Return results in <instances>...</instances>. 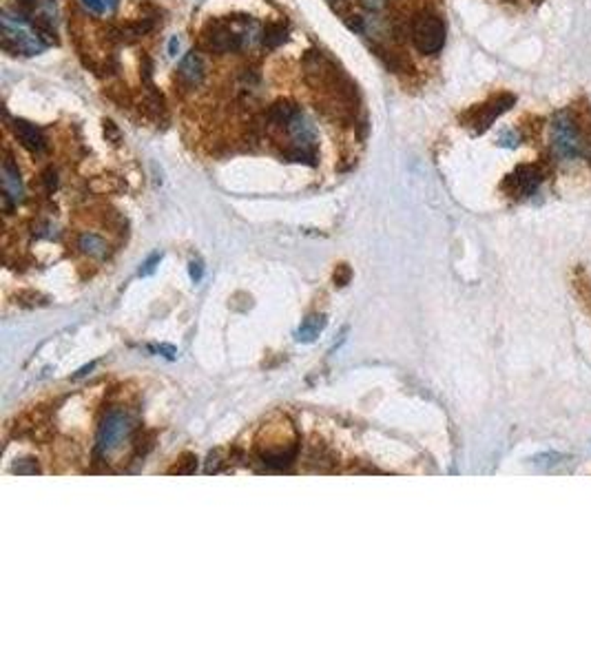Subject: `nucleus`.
Segmentation results:
<instances>
[{"instance_id": "obj_1", "label": "nucleus", "mask_w": 591, "mask_h": 664, "mask_svg": "<svg viewBox=\"0 0 591 664\" xmlns=\"http://www.w3.org/2000/svg\"><path fill=\"white\" fill-rule=\"evenodd\" d=\"M29 27H27V16L18 14V11L9 14L5 9L3 11V49L11 56H16V53H25V56L43 53L47 43Z\"/></svg>"}, {"instance_id": "obj_2", "label": "nucleus", "mask_w": 591, "mask_h": 664, "mask_svg": "<svg viewBox=\"0 0 591 664\" xmlns=\"http://www.w3.org/2000/svg\"><path fill=\"white\" fill-rule=\"evenodd\" d=\"M549 139H552V151L563 162H572L580 153H585V142L580 135V127L572 111H558L549 125Z\"/></svg>"}, {"instance_id": "obj_3", "label": "nucleus", "mask_w": 591, "mask_h": 664, "mask_svg": "<svg viewBox=\"0 0 591 664\" xmlns=\"http://www.w3.org/2000/svg\"><path fill=\"white\" fill-rule=\"evenodd\" d=\"M412 45L423 56H434L445 45V23L443 18L430 9L417 11L410 20Z\"/></svg>"}, {"instance_id": "obj_4", "label": "nucleus", "mask_w": 591, "mask_h": 664, "mask_svg": "<svg viewBox=\"0 0 591 664\" xmlns=\"http://www.w3.org/2000/svg\"><path fill=\"white\" fill-rule=\"evenodd\" d=\"M133 432V418L125 410H109L102 418L95 436V452L100 456H107L115 452Z\"/></svg>"}, {"instance_id": "obj_5", "label": "nucleus", "mask_w": 591, "mask_h": 664, "mask_svg": "<svg viewBox=\"0 0 591 664\" xmlns=\"http://www.w3.org/2000/svg\"><path fill=\"white\" fill-rule=\"evenodd\" d=\"M303 78H305V83L315 89H325V87L333 89L343 78V73L323 51L310 49L303 56Z\"/></svg>"}, {"instance_id": "obj_6", "label": "nucleus", "mask_w": 591, "mask_h": 664, "mask_svg": "<svg viewBox=\"0 0 591 664\" xmlns=\"http://www.w3.org/2000/svg\"><path fill=\"white\" fill-rule=\"evenodd\" d=\"M514 105H516V95L514 93H498V95L487 100V102L476 105L474 109L467 111L463 115V122H467V127H472L474 133H485L487 129L496 122L498 115L509 111Z\"/></svg>"}, {"instance_id": "obj_7", "label": "nucleus", "mask_w": 591, "mask_h": 664, "mask_svg": "<svg viewBox=\"0 0 591 664\" xmlns=\"http://www.w3.org/2000/svg\"><path fill=\"white\" fill-rule=\"evenodd\" d=\"M204 45L213 53H235L244 47V36L231 29L229 20H211L202 31Z\"/></svg>"}, {"instance_id": "obj_8", "label": "nucleus", "mask_w": 591, "mask_h": 664, "mask_svg": "<svg viewBox=\"0 0 591 664\" xmlns=\"http://www.w3.org/2000/svg\"><path fill=\"white\" fill-rule=\"evenodd\" d=\"M545 179V171L538 164H521L509 173L503 182V189L514 197H529L538 191Z\"/></svg>"}, {"instance_id": "obj_9", "label": "nucleus", "mask_w": 591, "mask_h": 664, "mask_svg": "<svg viewBox=\"0 0 591 664\" xmlns=\"http://www.w3.org/2000/svg\"><path fill=\"white\" fill-rule=\"evenodd\" d=\"M23 199H25V186H23V177H20V169L14 162V157L7 153L3 159V204H5V213H11V209L23 202Z\"/></svg>"}, {"instance_id": "obj_10", "label": "nucleus", "mask_w": 591, "mask_h": 664, "mask_svg": "<svg viewBox=\"0 0 591 664\" xmlns=\"http://www.w3.org/2000/svg\"><path fill=\"white\" fill-rule=\"evenodd\" d=\"M14 133L18 137V142L33 155H40L47 149V137L43 129L27 122V120H14Z\"/></svg>"}, {"instance_id": "obj_11", "label": "nucleus", "mask_w": 591, "mask_h": 664, "mask_svg": "<svg viewBox=\"0 0 591 664\" xmlns=\"http://www.w3.org/2000/svg\"><path fill=\"white\" fill-rule=\"evenodd\" d=\"M288 137H291V147H297V149H310L315 151V144H317V133H315V127L310 125V120L305 117L301 111L291 120L288 127Z\"/></svg>"}, {"instance_id": "obj_12", "label": "nucleus", "mask_w": 591, "mask_h": 664, "mask_svg": "<svg viewBox=\"0 0 591 664\" xmlns=\"http://www.w3.org/2000/svg\"><path fill=\"white\" fill-rule=\"evenodd\" d=\"M204 60L197 51H189L184 58L179 60V67H177V78L182 85H187L189 89H195L202 85L204 80Z\"/></svg>"}, {"instance_id": "obj_13", "label": "nucleus", "mask_w": 591, "mask_h": 664, "mask_svg": "<svg viewBox=\"0 0 591 664\" xmlns=\"http://www.w3.org/2000/svg\"><path fill=\"white\" fill-rule=\"evenodd\" d=\"M299 113L297 105L293 100H277V102L266 111L263 115V127H271V129H286L288 122Z\"/></svg>"}, {"instance_id": "obj_14", "label": "nucleus", "mask_w": 591, "mask_h": 664, "mask_svg": "<svg viewBox=\"0 0 591 664\" xmlns=\"http://www.w3.org/2000/svg\"><path fill=\"white\" fill-rule=\"evenodd\" d=\"M78 248L83 251L85 255L89 257H95V259H102L107 253H109V244L105 237H100L95 233H80L78 235Z\"/></svg>"}, {"instance_id": "obj_15", "label": "nucleus", "mask_w": 591, "mask_h": 664, "mask_svg": "<svg viewBox=\"0 0 591 664\" xmlns=\"http://www.w3.org/2000/svg\"><path fill=\"white\" fill-rule=\"evenodd\" d=\"M323 328H325V317L323 315H313V317H308L303 321L295 337H297V341H301V344H310V341H315L323 332Z\"/></svg>"}, {"instance_id": "obj_16", "label": "nucleus", "mask_w": 591, "mask_h": 664, "mask_svg": "<svg viewBox=\"0 0 591 664\" xmlns=\"http://www.w3.org/2000/svg\"><path fill=\"white\" fill-rule=\"evenodd\" d=\"M145 111L149 117H155L159 120L162 115L167 113V102H164V95H162L153 85H147V95H145Z\"/></svg>"}, {"instance_id": "obj_17", "label": "nucleus", "mask_w": 591, "mask_h": 664, "mask_svg": "<svg viewBox=\"0 0 591 664\" xmlns=\"http://www.w3.org/2000/svg\"><path fill=\"white\" fill-rule=\"evenodd\" d=\"M283 43H286V27L281 23H268L261 29V45L266 49H277Z\"/></svg>"}, {"instance_id": "obj_18", "label": "nucleus", "mask_w": 591, "mask_h": 664, "mask_svg": "<svg viewBox=\"0 0 591 664\" xmlns=\"http://www.w3.org/2000/svg\"><path fill=\"white\" fill-rule=\"evenodd\" d=\"M281 157L286 159V162H299V164H308V167H315L317 162V155H315V151H310V149H297V147H291V149H286L281 153Z\"/></svg>"}, {"instance_id": "obj_19", "label": "nucleus", "mask_w": 591, "mask_h": 664, "mask_svg": "<svg viewBox=\"0 0 591 664\" xmlns=\"http://www.w3.org/2000/svg\"><path fill=\"white\" fill-rule=\"evenodd\" d=\"M197 470V458L193 454H187L182 460L175 463V468L169 470V474H193Z\"/></svg>"}, {"instance_id": "obj_20", "label": "nucleus", "mask_w": 591, "mask_h": 664, "mask_svg": "<svg viewBox=\"0 0 591 664\" xmlns=\"http://www.w3.org/2000/svg\"><path fill=\"white\" fill-rule=\"evenodd\" d=\"M40 182H43L45 193H47V195H51V193L58 189V171H56L53 167L45 169V171H43V177H40Z\"/></svg>"}, {"instance_id": "obj_21", "label": "nucleus", "mask_w": 591, "mask_h": 664, "mask_svg": "<svg viewBox=\"0 0 591 664\" xmlns=\"http://www.w3.org/2000/svg\"><path fill=\"white\" fill-rule=\"evenodd\" d=\"M14 472H16V474H38V472H40V468H38V463H36V460L25 458V460H18V463H16V465H14Z\"/></svg>"}, {"instance_id": "obj_22", "label": "nucleus", "mask_w": 591, "mask_h": 664, "mask_svg": "<svg viewBox=\"0 0 591 664\" xmlns=\"http://www.w3.org/2000/svg\"><path fill=\"white\" fill-rule=\"evenodd\" d=\"M105 135H107V139L111 144H120L122 142V133H120V129L115 127V122L113 120H105Z\"/></svg>"}, {"instance_id": "obj_23", "label": "nucleus", "mask_w": 591, "mask_h": 664, "mask_svg": "<svg viewBox=\"0 0 591 664\" xmlns=\"http://www.w3.org/2000/svg\"><path fill=\"white\" fill-rule=\"evenodd\" d=\"M498 144L501 147H507V149H514L521 144V135L516 131H505L501 137H498Z\"/></svg>"}, {"instance_id": "obj_24", "label": "nucleus", "mask_w": 591, "mask_h": 664, "mask_svg": "<svg viewBox=\"0 0 591 664\" xmlns=\"http://www.w3.org/2000/svg\"><path fill=\"white\" fill-rule=\"evenodd\" d=\"M345 20V25H348V29H352V31H357V33H363L365 31V20L361 18V16H345L343 18Z\"/></svg>"}, {"instance_id": "obj_25", "label": "nucleus", "mask_w": 591, "mask_h": 664, "mask_svg": "<svg viewBox=\"0 0 591 664\" xmlns=\"http://www.w3.org/2000/svg\"><path fill=\"white\" fill-rule=\"evenodd\" d=\"M350 268H348V264H341V266H337V270H335V281L339 286H345L350 281Z\"/></svg>"}, {"instance_id": "obj_26", "label": "nucleus", "mask_w": 591, "mask_h": 664, "mask_svg": "<svg viewBox=\"0 0 591 664\" xmlns=\"http://www.w3.org/2000/svg\"><path fill=\"white\" fill-rule=\"evenodd\" d=\"M359 3H361V7H363L365 11L377 14V11H381L385 5H388V0H359Z\"/></svg>"}, {"instance_id": "obj_27", "label": "nucleus", "mask_w": 591, "mask_h": 664, "mask_svg": "<svg viewBox=\"0 0 591 664\" xmlns=\"http://www.w3.org/2000/svg\"><path fill=\"white\" fill-rule=\"evenodd\" d=\"M151 75H153V60L149 56H142V80L147 85H151Z\"/></svg>"}, {"instance_id": "obj_28", "label": "nucleus", "mask_w": 591, "mask_h": 664, "mask_svg": "<svg viewBox=\"0 0 591 664\" xmlns=\"http://www.w3.org/2000/svg\"><path fill=\"white\" fill-rule=\"evenodd\" d=\"M83 5H85L87 9H91L93 14H107V11H109L105 0H83Z\"/></svg>"}, {"instance_id": "obj_29", "label": "nucleus", "mask_w": 591, "mask_h": 664, "mask_svg": "<svg viewBox=\"0 0 591 664\" xmlns=\"http://www.w3.org/2000/svg\"><path fill=\"white\" fill-rule=\"evenodd\" d=\"M221 458H219V452H213L211 456H209V465H206V474H217V472H221Z\"/></svg>"}, {"instance_id": "obj_30", "label": "nucleus", "mask_w": 591, "mask_h": 664, "mask_svg": "<svg viewBox=\"0 0 591 664\" xmlns=\"http://www.w3.org/2000/svg\"><path fill=\"white\" fill-rule=\"evenodd\" d=\"M14 3L18 5V14H23V16L31 18V11H33V7H36V0H14Z\"/></svg>"}, {"instance_id": "obj_31", "label": "nucleus", "mask_w": 591, "mask_h": 664, "mask_svg": "<svg viewBox=\"0 0 591 664\" xmlns=\"http://www.w3.org/2000/svg\"><path fill=\"white\" fill-rule=\"evenodd\" d=\"M159 259H162V255H159V253H155V255L147 261V264H145V268H140V275H145V277H147V275H151V273L155 270V266L159 264Z\"/></svg>"}, {"instance_id": "obj_32", "label": "nucleus", "mask_w": 591, "mask_h": 664, "mask_svg": "<svg viewBox=\"0 0 591 664\" xmlns=\"http://www.w3.org/2000/svg\"><path fill=\"white\" fill-rule=\"evenodd\" d=\"M189 270H191V279H193V281H199V279H202V264H199V261H191V268H189Z\"/></svg>"}, {"instance_id": "obj_33", "label": "nucleus", "mask_w": 591, "mask_h": 664, "mask_svg": "<svg viewBox=\"0 0 591 664\" xmlns=\"http://www.w3.org/2000/svg\"><path fill=\"white\" fill-rule=\"evenodd\" d=\"M177 51H179V38L173 36L171 43H169V56H177Z\"/></svg>"}, {"instance_id": "obj_34", "label": "nucleus", "mask_w": 591, "mask_h": 664, "mask_svg": "<svg viewBox=\"0 0 591 664\" xmlns=\"http://www.w3.org/2000/svg\"><path fill=\"white\" fill-rule=\"evenodd\" d=\"M585 155H587V157H589V159H591V142H589V144H587V149H585Z\"/></svg>"}, {"instance_id": "obj_35", "label": "nucleus", "mask_w": 591, "mask_h": 664, "mask_svg": "<svg viewBox=\"0 0 591 664\" xmlns=\"http://www.w3.org/2000/svg\"><path fill=\"white\" fill-rule=\"evenodd\" d=\"M328 3H335V0H328Z\"/></svg>"}, {"instance_id": "obj_36", "label": "nucleus", "mask_w": 591, "mask_h": 664, "mask_svg": "<svg viewBox=\"0 0 591 664\" xmlns=\"http://www.w3.org/2000/svg\"><path fill=\"white\" fill-rule=\"evenodd\" d=\"M509 3H512V0H509Z\"/></svg>"}]
</instances>
